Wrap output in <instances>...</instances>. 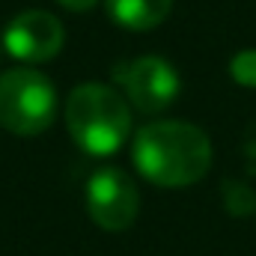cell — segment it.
<instances>
[{"mask_svg": "<svg viewBox=\"0 0 256 256\" xmlns=\"http://www.w3.org/2000/svg\"><path fill=\"white\" fill-rule=\"evenodd\" d=\"M57 90L36 68H9L0 74V126L18 137H36L54 122Z\"/></svg>", "mask_w": 256, "mask_h": 256, "instance_id": "obj_3", "label": "cell"}, {"mask_svg": "<svg viewBox=\"0 0 256 256\" xmlns=\"http://www.w3.org/2000/svg\"><path fill=\"white\" fill-rule=\"evenodd\" d=\"M86 212L90 218L108 230L120 232L128 230L140 212V194L131 176L122 173L120 167H102L90 176L86 182Z\"/></svg>", "mask_w": 256, "mask_h": 256, "instance_id": "obj_5", "label": "cell"}, {"mask_svg": "<svg viewBox=\"0 0 256 256\" xmlns=\"http://www.w3.org/2000/svg\"><path fill=\"white\" fill-rule=\"evenodd\" d=\"M63 9H68V12H86V9H92L98 0H57Z\"/></svg>", "mask_w": 256, "mask_h": 256, "instance_id": "obj_9", "label": "cell"}, {"mask_svg": "<svg viewBox=\"0 0 256 256\" xmlns=\"http://www.w3.org/2000/svg\"><path fill=\"white\" fill-rule=\"evenodd\" d=\"M104 6L114 24L143 33V30L158 27L170 15L173 0H104Z\"/></svg>", "mask_w": 256, "mask_h": 256, "instance_id": "obj_7", "label": "cell"}, {"mask_svg": "<svg viewBox=\"0 0 256 256\" xmlns=\"http://www.w3.org/2000/svg\"><path fill=\"white\" fill-rule=\"evenodd\" d=\"M114 78L126 90V98L143 114L167 110L182 90L176 68L161 57H137L131 63H120L114 68Z\"/></svg>", "mask_w": 256, "mask_h": 256, "instance_id": "obj_4", "label": "cell"}, {"mask_svg": "<svg viewBox=\"0 0 256 256\" xmlns=\"http://www.w3.org/2000/svg\"><path fill=\"white\" fill-rule=\"evenodd\" d=\"M230 74H232L236 84L256 90V48H250V51H238V54L230 60Z\"/></svg>", "mask_w": 256, "mask_h": 256, "instance_id": "obj_8", "label": "cell"}, {"mask_svg": "<svg viewBox=\"0 0 256 256\" xmlns=\"http://www.w3.org/2000/svg\"><path fill=\"white\" fill-rule=\"evenodd\" d=\"M66 128L86 155H114L131 134L126 96L108 84H80L66 102Z\"/></svg>", "mask_w": 256, "mask_h": 256, "instance_id": "obj_2", "label": "cell"}, {"mask_svg": "<svg viewBox=\"0 0 256 256\" xmlns=\"http://www.w3.org/2000/svg\"><path fill=\"white\" fill-rule=\"evenodd\" d=\"M66 39V30L57 15L42 12V9H30L15 15L6 30H3V45L6 51L21 60V63H45L51 57L60 54Z\"/></svg>", "mask_w": 256, "mask_h": 256, "instance_id": "obj_6", "label": "cell"}, {"mask_svg": "<svg viewBox=\"0 0 256 256\" xmlns=\"http://www.w3.org/2000/svg\"><path fill=\"white\" fill-rule=\"evenodd\" d=\"M131 161L158 188H188L212 167V143L202 128L179 120L149 122L134 134Z\"/></svg>", "mask_w": 256, "mask_h": 256, "instance_id": "obj_1", "label": "cell"}]
</instances>
